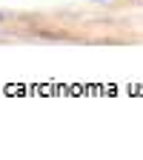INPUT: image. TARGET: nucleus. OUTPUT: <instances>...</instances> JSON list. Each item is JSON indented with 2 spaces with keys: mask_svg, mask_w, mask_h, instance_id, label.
<instances>
[{
  "mask_svg": "<svg viewBox=\"0 0 143 160\" xmlns=\"http://www.w3.org/2000/svg\"><path fill=\"white\" fill-rule=\"evenodd\" d=\"M94 3H100V0H94Z\"/></svg>",
  "mask_w": 143,
  "mask_h": 160,
  "instance_id": "nucleus-1",
  "label": "nucleus"
}]
</instances>
